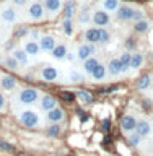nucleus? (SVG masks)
<instances>
[{
    "mask_svg": "<svg viewBox=\"0 0 153 156\" xmlns=\"http://www.w3.org/2000/svg\"><path fill=\"white\" fill-rule=\"evenodd\" d=\"M150 28H151V23H150L147 18L140 20V21H135V23H134V26H132L134 33H137V34H144V33L148 31Z\"/></svg>",
    "mask_w": 153,
    "mask_h": 156,
    "instance_id": "23",
    "label": "nucleus"
},
{
    "mask_svg": "<svg viewBox=\"0 0 153 156\" xmlns=\"http://www.w3.org/2000/svg\"><path fill=\"white\" fill-rule=\"evenodd\" d=\"M24 34H28V29L21 28V29H18V31H16V37H21V36H24Z\"/></svg>",
    "mask_w": 153,
    "mask_h": 156,
    "instance_id": "44",
    "label": "nucleus"
},
{
    "mask_svg": "<svg viewBox=\"0 0 153 156\" xmlns=\"http://www.w3.org/2000/svg\"><path fill=\"white\" fill-rule=\"evenodd\" d=\"M39 107H41L44 112H49L51 109H54V107H57V99L51 94H44L41 98V101H39Z\"/></svg>",
    "mask_w": 153,
    "mask_h": 156,
    "instance_id": "17",
    "label": "nucleus"
},
{
    "mask_svg": "<svg viewBox=\"0 0 153 156\" xmlns=\"http://www.w3.org/2000/svg\"><path fill=\"white\" fill-rule=\"evenodd\" d=\"M145 62V55L142 52H135L132 54V60H130V70H137V68H140L144 65Z\"/></svg>",
    "mask_w": 153,
    "mask_h": 156,
    "instance_id": "28",
    "label": "nucleus"
},
{
    "mask_svg": "<svg viewBox=\"0 0 153 156\" xmlns=\"http://www.w3.org/2000/svg\"><path fill=\"white\" fill-rule=\"evenodd\" d=\"M135 132L142 136V138H144V136H148V135L151 133V124H150L147 119H142V120L137 122Z\"/></svg>",
    "mask_w": 153,
    "mask_h": 156,
    "instance_id": "19",
    "label": "nucleus"
},
{
    "mask_svg": "<svg viewBox=\"0 0 153 156\" xmlns=\"http://www.w3.org/2000/svg\"><path fill=\"white\" fill-rule=\"evenodd\" d=\"M62 26H64V33L67 36H72V33H73V21L72 20H64Z\"/></svg>",
    "mask_w": 153,
    "mask_h": 156,
    "instance_id": "37",
    "label": "nucleus"
},
{
    "mask_svg": "<svg viewBox=\"0 0 153 156\" xmlns=\"http://www.w3.org/2000/svg\"><path fill=\"white\" fill-rule=\"evenodd\" d=\"M44 10H46L47 18H56L59 13H62L64 0H42Z\"/></svg>",
    "mask_w": 153,
    "mask_h": 156,
    "instance_id": "5",
    "label": "nucleus"
},
{
    "mask_svg": "<svg viewBox=\"0 0 153 156\" xmlns=\"http://www.w3.org/2000/svg\"><path fill=\"white\" fill-rule=\"evenodd\" d=\"M60 130H62V127L59 124H51V127L47 129V135L49 136H57V135H60Z\"/></svg>",
    "mask_w": 153,
    "mask_h": 156,
    "instance_id": "36",
    "label": "nucleus"
},
{
    "mask_svg": "<svg viewBox=\"0 0 153 156\" xmlns=\"http://www.w3.org/2000/svg\"><path fill=\"white\" fill-rule=\"evenodd\" d=\"M46 117L51 124H60V122L65 119V112H64V109H60V107H54V109H51L47 112Z\"/></svg>",
    "mask_w": 153,
    "mask_h": 156,
    "instance_id": "14",
    "label": "nucleus"
},
{
    "mask_svg": "<svg viewBox=\"0 0 153 156\" xmlns=\"http://www.w3.org/2000/svg\"><path fill=\"white\" fill-rule=\"evenodd\" d=\"M151 156H153V153H151Z\"/></svg>",
    "mask_w": 153,
    "mask_h": 156,
    "instance_id": "48",
    "label": "nucleus"
},
{
    "mask_svg": "<svg viewBox=\"0 0 153 156\" xmlns=\"http://www.w3.org/2000/svg\"><path fill=\"white\" fill-rule=\"evenodd\" d=\"M0 150H3V151H13V145L12 143H7V141H3V140H0Z\"/></svg>",
    "mask_w": 153,
    "mask_h": 156,
    "instance_id": "40",
    "label": "nucleus"
},
{
    "mask_svg": "<svg viewBox=\"0 0 153 156\" xmlns=\"http://www.w3.org/2000/svg\"><path fill=\"white\" fill-rule=\"evenodd\" d=\"M29 34H31V39H34V41H38V42H39V37H41V34H39L38 31H31Z\"/></svg>",
    "mask_w": 153,
    "mask_h": 156,
    "instance_id": "43",
    "label": "nucleus"
},
{
    "mask_svg": "<svg viewBox=\"0 0 153 156\" xmlns=\"http://www.w3.org/2000/svg\"><path fill=\"white\" fill-rule=\"evenodd\" d=\"M103 130H104V132L109 130V119H106L104 122H103Z\"/></svg>",
    "mask_w": 153,
    "mask_h": 156,
    "instance_id": "45",
    "label": "nucleus"
},
{
    "mask_svg": "<svg viewBox=\"0 0 153 156\" xmlns=\"http://www.w3.org/2000/svg\"><path fill=\"white\" fill-rule=\"evenodd\" d=\"M137 117L134 114H126L124 117L121 119V129L122 132L126 133H130V132H135V127H137Z\"/></svg>",
    "mask_w": 153,
    "mask_h": 156,
    "instance_id": "11",
    "label": "nucleus"
},
{
    "mask_svg": "<svg viewBox=\"0 0 153 156\" xmlns=\"http://www.w3.org/2000/svg\"><path fill=\"white\" fill-rule=\"evenodd\" d=\"M23 49H24V52H26L28 55H38V54L41 52L39 42L34 41V39H31V37H28L26 41L23 42Z\"/></svg>",
    "mask_w": 153,
    "mask_h": 156,
    "instance_id": "15",
    "label": "nucleus"
},
{
    "mask_svg": "<svg viewBox=\"0 0 153 156\" xmlns=\"http://www.w3.org/2000/svg\"><path fill=\"white\" fill-rule=\"evenodd\" d=\"M119 60H121V65H122V73H129V70H130V60H132V52L124 51L119 55Z\"/></svg>",
    "mask_w": 153,
    "mask_h": 156,
    "instance_id": "24",
    "label": "nucleus"
},
{
    "mask_svg": "<svg viewBox=\"0 0 153 156\" xmlns=\"http://www.w3.org/2000/svg\"><path fill=\"white\" fill-rule=\"evenodd\" d=\"M3 63H5V67H7V68H10V70H18V65H20L18 60H16L13 55L7 57V58L3 60Z\"/></svg>",
    "mask_w": 153,
    "mask_h": 156,
    "instance_id": "34",
    "label": "nucleus"
},
{
    "mask_svg": "<svg viewBox=\"0 0 153 156\" xmlns=\"http://www.w3.org/2000/svg\"><path fill=\"white\" fill-rule=\"evenodd\" d=\"M78 99H80L82 102H85V104H90V102L93 101V96H91V93H88L85 90H80V91H77V94H75Z\"/></svg>",
    "mask_w": 153,
    "mask_h": 156,
    "instance_id": "32",
    "label": "nucleus"
},
{
    "mask_svg": "<svg viewBox=\"0 0 153 156\" xmlns=\"http://www.w3.org/2000/svg\"><path fill=\"white\" fill-rule=\"evenodd\" d=\"M77 2L75 0H65L62 7V16L64 20H73V16L77 15Z\"/></svg>",
    "mask_w": 153,
    "mask_h": 156,
    "instance_id": "12",
    "label": "nucleus"
},
{
    "mask_svg": "<svg viewBox=\"0 0 153 156\" xmlns=\"http://www.w3.org/2000/svg\"><path fill=\"white\" fill-rule=\"evenodd\" d=\"M100 5L103 10L111 13V12H117V8L121 7V0H101Z\"/></svg>",
    "mask_w": 153,
    "mask_h": 156,
    "instance_id": "27",
    "label": "nucleus"
},
{
    "mask_svg": "<svg viewBox=\"0 0 153 156\" xmlns=\"http://www.w3.org/2000/svg\"><path fill=\"white\" fill-rule=\"evenodd\" d=\"M145 18V12L144 10H140V8H135L134 10V16H132V21H140V20H144Z\"/></svg>",
    "mask_w": 153,
    "mask_h": 156,
    "instance_id": "39",
    "label": "nucleus"
},
{
    "mask_svg": "<svg viewBox=\"0 0 153 156\" xmlns=\"http://www.w3.org/2000/svg\"><path fill=\"white\" fill-rule=\"evenodd\" d=\"M8 3L13 5L15 8H26L31 3V0H8Z\"/></svg>",
    "mask_w": 153,
    "mask_h": 156,
    "instance_id": "35",
    "label": "nucleus"
},
{
    "mask_svg": "<svg viewBox=\"0 0 153 156\" xmlns=\"http://www.w3.org/2000/svg\"><path fill=\"white\" fill-rule=\"evenodd\" d=\"M95 54H96V47H95V44H90V42H83L77 49V57L80 60H86V58L93 57Z\"/></svg>",
    "mask_w": 153,
    "mask_h": 156,
    "instance_id": "8",
    "label": "nucleus"
},
{
    "mask_svg": "<svg viewBox=\"0 0 153 156\" xmlns=\"http://www.w3.org/2000/svg\"><path fill=\"white\" fill-rule=\"evenodd\" d=\"M150 85H151V76H150V75H142L139 80H137V83H135V86L139 88L140 91L148 90Z\"/></svg>",
    "mask_w": 153,
    "mask_h": 156,
    "instance_id": "29",
    "label": "nucleus"
},
{
    "mask_svg": "<svg viewBox=\"0 0 153 156\" xmlns=\"http://www.w3.org/2000/svg\"><path fill=\"white\" fill-rule=\"evenodd\" d=\"M56 46H57V39L52 34H41V37H39V47H41V51H46L51 54Z\"/></svg>",
    "mask_w": 153,
    "mask_h": 156,
    "instance_id": "10",
    "label": "nucleus"
},
{
    "mask_svg": "<svg viewBox=\"0 0 153 156\" xmlns=\"http://www.w3.org/2000/svg\"><path fill=\"white\" fill-rule=\"evenodd\" d=\"M67 54H68V49H67V44H57L56 47L52 49V52H51V55L56 58V60H64V58L67 57Z\"/></svg>",
    "mask_w": 153,
    "mask_h": 156,
    "instance_id": "21",
    "label": "nucleus"
},
{
    "mask_svg": "<svg viewBox=\"0 0 153 156\" xmlns=\"http://www.w3.org/2000/svg\"><path fill=\"white\" fill-rule=\"evenodd\" d=\"M91 10H90V5L88 3H83L80 8L77 10V23L78 24H83V26H85V24H88L91 21Z\"/></svg>",
    "mask_w": 153,
    "mask_h": 156,
    "instance_id": "9",
    "label": "nucleus"
},
{
    "mask_svg": "<svg viewBox=\"0 0 153 156\" xmlns=\"http://www.w3.org/2000/svg\"><path fill=\"white\" fill-rule=\"evenodd\" d=\"M65 58H67V60H73V58H75V55H73V54H72V52H68Z\"/></svg>",
    "mask_w": 153,
    "mask_h": 156,
    "instance_id": "46",
    "label": "nucleus"
},
{
    "mask_svg": "<svg viewBox=\"0 0 153 156\" xmlns=\"http://www.w3.org/2000/svg\"><path fill=\"white\" fill-rule=\"evenodd\" d=\"M68 78H70L72 83H83L85 81V75H83L82 72H77V70L68 72Z\"/></svg>",
    "mask_w": 153,
    "mask_h": 156,
    "instance_id": "31",
    "label": "nucleus"
},
{
    "mask_svg": "<svg viewBox=\"0 0 153 156\" xmlns=\"http://www.w3.org/2000/svg\"><path fill=\"white\" fill-rule=\"evenodd\" d=\"M85 42H90V44H100V28L96 26H91V28H86L85 29Z\"/></svg>",
    "mask_w": 153,
    "mask_h": 156,
    "instance_id": "13",
    "label": "nucleus"
},
{
    "mask_svg": "<svg viewBox=\"0 0 153 156\" xmlns=\"http://www.w3.org/2000/svg\"><path fill=\"white\" fill-rule=\"evenodd\" d=\"M111 42V33L107 31L106 28H100V44L106 46V44Z\"/></svg>",
    "mask_w": 153,
    "mask_h": 156,
    "instance_id": "33",
    "label": "nucleus"
},
{
    "mask_svg": "<svg viewBox=\"0 0 153 156\" xmlns=\"http://www.w3.org/2000/svg\"><path fill=\"white\" fill-rule=\"evenodd\" d=\"M18 119H20V122H21V125L28 127V129H34V127H38L39 124H41V119H39L38 112H34V111L20 112Z\"/></svg>",
    "mask_w": 153,
    "mask_h": 156,
    "instance_id": "4",
    "label": "nucleus"
},
{
    "mask_svg": "<svg viewBox=\"0 0 153 156\" xmlns=\"http://www.w3.org/2000/svg\"><path fill=\"white\" fill-rule=\"evenodd\" d=\"M134 7L132 5H121L116 12V18L117 21H122V23H129L132 21V16H134Z\"/></svg>",
    "mask_w": 153,
    "mask_h": 156,
    "instance_id": "7",
    "label": "nucleus"
},
{
    "mask_svg": "<svg viewBox=\"0 0 153 156\" xmlns=\"http://www.w3.org/2000/svg\"><path fill=\"white\" fill-rule=\"evenodd\" d=\"M16 99L21 104H34L39 99V91L36 88H21L16 94Z\"/></svg>",
    "mask_w": 153,
    "mask_h": 156,
    "instance_id": "3",
    "label": "nucleus"
},
{
    "mask_svg": "<svg viewBox=\"0 0 153 156\" xmlns=\"http://www.w3.org/2000/svg\"><path fill=\"white\" fill-rule=\"evenodd\" d=\"M0 85L5 91H13L16 88V80L12 76V75H3L2 80H0Z\"/></svg>",
    "mask_w": 153,
    "mask_h": 156,
    "instance_id": "26",
    "label": "nucleus"
},
{
    "mask_svg": "<svg viewBox=\"0 0 153 156\" xmlns=\"http://www.w3.org/2000/svg\"><path fill=\"white\" fill-rule=\"evenodd\" d=\"M106 75H107V67L104 63H100V65L95 68V72L91 73V80L93 81H103L106 78Z\"/></svg>",
    "mask_w": 153,
    "mask_h": 156,
    "instance_id": "22",
    "label": "nucleus"
},
{
    "mask_svg": "<svg viewBox=\"0 0 153 156\" xmlns=\"http://www.w3.org/2000/svg\"><path fill=\"white\" fill-rule=\"evenodd\" d=\"M60 98H62V99H65V101H73V99H75V94H73V93H68V91H62Z\"/></svg>",
    "mask_w": 153,
    "mask_h": 156,
    "instance_id": "41",
    "label": "nucleus"
},
{
    "mask_svg": "<svg viewBox=\"0 0 153 156\" xmlns=\"http://www.w3.org/2000/svg\"><path fill=\"white\" fill-rule=\"evenodd\" d=\"M124 46H126V51L132 52V51H134V49L137 47V42H135V39H134V37H127V39H126V42H124Z\"/></svg>",
    "mask_w": 153,
    "mask_h": 156,
    "instance_id": "38",
    "label": "nucleus"
},
{
    "mask_svg": "<svg viewBox=\"0 0 153 156\" xmlns=\"http://www.w3.org/2000/svg\"><path fill=\"white\" fill-rule=\"evenodd\" d=\"M41 78L46 80V81H57L59 80V70L56 67L47 65V67H44L41 70Z\"/></svg>",
    "mask_w": 153,
    "mask_h": 156,
    "instance_id": "18",
    "label": "nucleus"
},
{
    "mask_svg": "<svg viewBox=\"0 0 153 156\" xmlns=\"http://www.w3.org/2000/svg\"><path fill=\"white\" fill-rule=\"evenodd\" d=\"M91 23L95 24L96 28H104L111 23V16H109V13H107L106 10L98 8L91 13Z\"/></svg>",
    "mask_w": 153,
    "mask_h": 156,
    "instance_id": "6",
    "label": "nucleus"
},
{
    "mask_svg": "<svg viewBox=\"0 0 153 156\" xmlns=\"http://www.w3.org/2000/svg\"><path fill=\"white\" fill-rule=\"evenodd\" d=\"M0 18H2V21L7 23V24H16V23H20V20H21L18 10L15 8L13 5H3V7H0Z\"/></svg>",
    "mask_w": 153,
    "mask_h": 156,
    "instance_id": "2",
    "label": "nucleus"
},
{
    "mask_svg": "<svg viewBox=\"0 0 153 156\" xmlns=\"http://www.w3.org/2000/svg\"><path fill=\"white\" fill-rule=\"evenodd\" d=\"M100 58H98L96 55H93L90 58H86V60H83V70H85L86 75H91L93 72H95V68L100 65Z\"/></svg>",
    "mask_w": 153,
    "mask_h": 156,
    "instance_id": "20",
    "label": "nucleus"
},
{
    "mask_svg": "<svg viewBox=\"0 0 153 156\" xmlns=\"http://www.w3.org/2000/svg\"><path fill=\"white\" fill-rule=\"evenodd\" d=\"M151 120H153V115H151Z\"/></svg>",
    "mask_w": 153,
    "mask_h": 156,
    "instance_id": "47",
    "label": "nucleus"
},
{
    "mask_svg": "<svg viewBox=\"0 0 153 156\" xmlns=\"http://www.w3.org/2000/svg\"><path fill=\"white\" fill-rule=\"evenodd\" d=\"M107 73H109L111 76H119L122 73V65H121V60L119 57H112L109 62H107Z\"/></svg>",
    "mask_w": 153,
    "mask_h": 156,
    "instance_id": "16",
    "label": "nucleus"
},
{
    "mask_svg": "<svg viewBox=\"0 0 153 156\" xmlns=\"http://www.w3.org/2000/svg\"><path fill=\"white\" fill-rule=\"evenodd\" d=\"M26 18L29 20V21H42V20H46V10H44V5L42 2H38V0H34V2H31L26 7Z\"/></svg>",
    "mask_w": 153,
    "mask_h": 156,
    "instance_id": "1",
    "label": "nucleus"
},
{
    "mask_svg": "<svg viewBox=\"0 0 153 156\" xmlns=\"http://www.w3.org/2000/svg\"><path fill=\"white\" fill-rule=\"evenodd\" d=\"M127 143L130 146H139L142 143V136L137 132H130V133H127Z\"/></svg>",
    "mask_w": 153,
    "mask_h": 156,
    "instance_id": "30",
    "label": "nucleus"
},
{
    "mask_svg": "<svg viewBox=\"0 0 153 156\" xmlns=\"http://www.w3.org/2000/svg\"><path fill=\"white\" fill-rule=\"evenodd\" d=\"M13 57L18 60L20 65H29V57H28V54L24 52V49L23 47H18V49H15L13 51Z\"/></svg>",
    "mask_w": 153,
    "mask_h": 156,
    "instance_id": "25",
    "label": "nucleus"
},
{
    "mask_svg": "<svg viewBox=\"0 0 153 156\" xmlns=\"http://www.w3.org/2000/svg\"><path fill=\"white\" fill-rule=\"evenodd\" d=\"M5 104H7L5 96H3V93H0V111H5Z\"/></svg>",
    "mask_w": 153,
    "mask_h": 156,
    "instance_id": "42",
    "label": "nucleus"
}]
</instances>
